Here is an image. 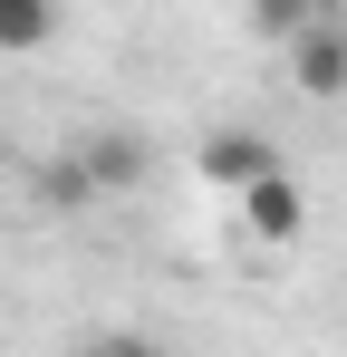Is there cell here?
Wrapping results in <instances>:
<instances>
[{
  "label": "cell",
  "mask_w": 347,
  "mask_h": 357,
  "mask_svg": "<svg viewBox=\"0 0 347 357\" xmlns=\"http://www.w3.org/2000/svg\"><path fill=\"white\" fill-rule=\"evenodd\" d=\"M97 193H87V165L77 155H58V165H39V213H87Z\"/></svg>",
  "instance_id": "obj_7"
},
{
  "label": "cell",
  "mask_w": 347,
  "mask_h": 357,
  "mask_svg": "<svg viewBox=\"0 0 347 357\" xmlns=\"http://www.w3.org/2000/svg\"><path fill=\"white\" fill-rule=\"evenodd\" d=\"M231 213H241V241H261V251H289V241L309 232V193H299V174H261L251 193H231Z\"/></svg>",
  "instance_id": "obj_1"
},
{
  "label": "cell",
  "mask_w": 347,
  "mask_h": 357,
  "mask_svg": "<svg viewBox=\"0 0 347 357\" xmlns=\"http://www.w3.org/2000/svg\"><path fill=\"white\" fill-rule=\"evenodd\" d=\"M309 20H328V0H251V39H270V49H289Z\"/></svg>",
  "instance_id": "obj_6"
},
{
  "label": "cell",
  "mask_w": 347,
  "mask_h": 357,
  "mask_svg": "<svg viewBox=\"0 0 347 357\" xmlns=\"http://www.w3.org/2000/svg\"><path fill=\"white\" fill-rule=\"evenodd\" d=\"M58 39V0H0V59H39Z\"/></svg>",
  "instance_id": "obj_5"
},
{
  "label": "cell",
  "mask_w": 347,
  "mask_h": 357,
  "mask_svg": "<svg viewBox=\"0 0 347 357\" xmlns=\"http://www.w3.org/2000/svg\"><path fill=\"white\" fill-rule=\"evenodd\" d=\"M193 165H203V183H222V193H251L261 174H280V145L251 135V126H222V135L193 145Z\"/></svg>",
  "instance_id": "obj_3"
},
{
  "label": "cell",
  "mask_w": 347,
  "mask_h": 357,
  "mask_svg": "<svg viewBox=\"0 0 347 357\" xmlns=\"http://www.w3.org/2000/svg\"><path fill=\"white\" fill-rule=\"evenodd\" d=\"M280 59H289V87L299 97H347V20H309Z\"/></svg>",
  "instance_id": "obj_4"
},
{
  "label": "cell",
  "mask_w": 347,
  "mask_h": 357,
  "mask_svg": "<svg viewBox=\"0 0 347 357\" xmlns=\"http://www.w3.org/2000/svg\"><path fill=\"white\" fill-rule=\"evenodd\" d=\"M68 155L87 165V193H97V203H107V193H135V183L155 174V155H145V135H135V126H97V135H77Z\"/></svg>",
  "instance_id": "obj_2"
},
{
  "label": "cell",
  "mask_w": 347,
  "mask_h": 357,
  "mask_svg": "<svg viewBox=\"0 0 347 357\" xmlns=\"http://www.w3.org/2000/svg\"><path fill=\"white\" fill-rule=\"evenodd\" d=\"M87 357H174V348H155V338H135V328H116V338H97Z\"/></svg>",
  "instance_id": "obj_8"
}]
</instances>
